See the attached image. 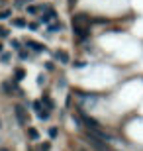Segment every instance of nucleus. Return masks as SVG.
<instances>
[{
	"mask_svg": "<svg viewBox=\"0 0 143 151\" xmlns=\"http://www.w3.org/2000/svg\"><path fill=\"white\" fill-rule=\"evenodd\" d=\"M28 12H29V14H35V12H37V8H35V6H29Z\"/></svg>",
	"mask_w": 143,
	"mask_h": 151,
	"instance_id": "obj_15",
	"label": "nucleus"
},
{
	"mask_svg": "<svg viewBox=\"0 0 143 151\" xmlns=\"http://www.w3.org/2000/svg\"><path fill=\"white\" fill-rule=\"evenodd\" d=\"M57 29H61V24H53L51 26V32H57Z\"/></svg>",
	"mask_w": 143,
	"mask_h": 151,
	"instance_id": "obj_14",
	"label": "nucleus"
},
{
	"mask_svg": "<svg viewBox=\"0 0 143 151\" xmlns=\"http://www.w3.org/2000/svg\"><path fill=\"white\" fill-rule=\"evenodd\" d=\"M0 51H2V45H0Z\"/></svg>",
	"mask_w": 143,
	"mask_h": 151,
	"instance_id": "obj_17",
	"label": "nucleus"
},
{
	"mask_svg": "<svg viewBox=\"0 0 143 151\" xmlns=\"http://www.w3.org/2000/svg\"><path fill=\"white\" fill-rule=\"evenodd\" d=\"M12 24H14L16 28H26V22H24L22 18H16V20H14V22H12Z\"/></svg>",
	"mask_w": 143,
	"mask_h": 151,
	"instance_id": "obj_6",
	"label": "nucleus"
},
{
	"mask_svg": "<svg viewBox=\"0 0 143 151\" xmlns=\"http://www.w3.org/2000/svg\"><path fill=\"white\" fill-rule=\"evenodd\" d=\"M10 16V10H2L0 12V18H8Z\"/></svg>",
	"mask_w": 143,
	"mask_h": 151,
	"instance_id": "obj_12",
	"label": "nucleus"
},
{
	"mask_svg": "<svg viewBox=\"0 0 143 151\" xmlns=\"http://www.w3.org/2000/svg\"><path fill=\"white\" fill-rule=\"evenodd\" d=\"M51 18H55V12H53V10H49V12H47V14H45L43 18H41V20H43V22H49Z\"/></svg>",
	"mask_w": 143,
	"mask_h": 151,
	"instance_id": "obj_7",
	"label": "nucleus"
},
{
	"mask_svg": "<svg viewBox=\"0 0 143 151\" xmlns=\"http://www.w3.org/2000/svg\"><path fill=\"white\" fill-rule=\"evenodd\" d=\"M49 147H51L49 141H43V143H41V149H43V151H49Z\"/></svg>",
	"mask_w": 143,
	"mask_h": 151,
	"instance_id": "obj_9",
	"label": "nucleus"
},
{
	"mask_svg": "<svg viewBox=\"0 0 143 151\" xmlns=\"http://www.w3.org/2000/svg\"><path fill=\"white\" fill-rule=\"evenodd\" d=\"M24 77H26V73H24L22 69H18V71H16V78H18V81H22Z\"/></svg>",
	"mask_w": 143,
	"mask_h": 151,
	"instance_id": "obj_8",
	"label": "nucleus"
},
{
	"mask_svg": "<svg viewBox=\"0 0 143 151\" xmlns=\"http://www.w3.org/2000/svg\"><path fill=\"white\" fill-rule=\"evenodd\" d=\"M28 135H29V139H37L39 137V134H37L35 128H28Z\"/></svg>",
	"mask_w": 143,
	"mask_h": 151,
	"instance_id": "obj_4",
	"label": "nucleus"
},
{
	"mask_svg": "<svg viewBox=\"0 0 143 151\" xmlns=\"http://www.w3.org/2000/svg\"><path fill=\"white\" fill-rule=\"evenodd\" d=\"M55 57L59 59L61 63H67V61H69V55H67L65 51H57V53H55Z\"/></svg>",
	"mask_w": 143,
	"mask_h": 151,
	"instance_id": "obj_1",
	"label": "nucleus"
},
{
	"mask_svg": "<svg viewBox=\"0 0 143 151\" xmlns=\"http://www.w3.org/2000/svg\"><path fill=\"white\" fill-rule=\"evenodd\" d=\"M33 108H35L37 112H41V102H33Z\"/></svg>",
	"mask_w": 143,
	"mask_h": 151,
	"instance_id": "obj_13",
	"label": "nucleus"
},
{
	"mask_svg": "<svg viewBox=\"0 0 143 151\" xmlns=\"http://www.w3.org/2000/svg\"><path fill=\"white\" fill-rule=\"evenodd\" d=\"M49 135L51 137H57V128H49Z\"/></svg>",
	"mask_w": 143,
	"mask_h": 151,
	"instance_id": "obj_11",
	"label": "nucleus"
},
{
	"mask_svg": "<svg viewBox=\"0 0 143 151\" xmlns=\"http://www.w3.org/2000/svg\"><path fill=\"white\" fill-rule=\"evenodd\" d=\"M0 151H8V149H0Z\"/></svg>",
	"mask_w": 143,
	"mask_h": 151,
	"instance_id": "obj_16",
	"label": "nucleus"
},
{
	"mask_svg": "<svg viewBox=\"0 0 143 151\" xmlns=\"http://www.w3.org/2000/svg\"><path fill=\"white\" fill-rule=\"evenodd\" d=\"M37 118L39 120H49V110H41V112H37Z\"/></svg>",
	"mask_w": 143,
	"mask_h": 151,
	"instance_id": "obj_5",
	"label": "nucleus"
},
{
	"mask_svg": "<svg viewBox=\"0 0 143 151\" xmlns=\"http://www.w3.org/2000/svg\"><path fill=\"white\" fill-rule=\"evenodd\" d=\"M28 47H32V49L35 51H45V47L41 43H35V41H28Z\"/></svg>",
	"mask_w": 143,
	"mask_h": 151,
	"instance_id": "obj_2",
	"label": "nucleus"
},
{
	"mask_svg": "<svg viewBox=\"0 0 143 151\" xmlns=\"http://www.w3.org/2000/svg\"><path fill=\"white\" fill-rule=\"evenodd\" d=\"M43 102H45V106H47V108H53V102H51L49 98H47V96L43 98Z\"/></svg>",
	"mask_w": 143,
	"mask_h": 151,
	"instance_id": "obj_10",
	"label": "nucleus"
},
{
	"mask_svg": "<svg viewBox=\"0 0 143 151\" xmlns=\"http://www.w3.org/2000/svg\"><path fill=\"white\" fill-rule=\"evenodd\" d=\"M16 116H18V120H20V122L24 124V120H26V116H24V108L20 106V104L16 106Z\"/></svg>",
	"mask_w": 143,
	"mask_h": 151,
	"instance_id": "obj_3",
	"label": "nucleus"
}]
</instances>
